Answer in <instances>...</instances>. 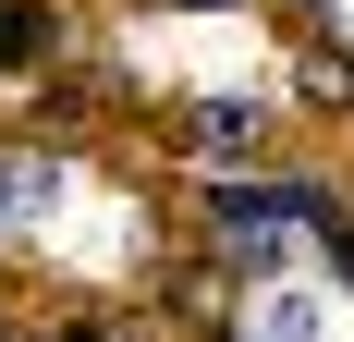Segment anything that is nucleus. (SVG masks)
I'll return each instance as SVG.
<instances>
[{
	"label": "nucleus",
	"mask_w": 354,
	"mask_h": 342,
	"mask_svg": "<svg viewBox=\"0 0 354 342\" xmlns=\"http://www.w3.org/2000/svg\"><path fill=\"white\" fill-rule=\"evenodd\" d=\"M183 147L220 159V171H257V159H269V110H257V98H196V110H183Z\"/></svg>",
	"instance_id": "nucleus-1"
},
{
	"label": "nucleus",
	"mask_w": 354,
	"mask_h": 342,
	"mask_svg": "<svg viewBox=\"0 0 354 342\" xmlns=\"http://www.w3.org/2000/svg\"><path fill=\"white\" fill-rule=\"evenodd\" d=\"M49 37H62V12H37V0H0V62H49Z\"/></svg>",
	"instance_id": "nucleus-2"
},
{
	"label": "nucleus",
	"mask_w": 354,
	"mask_h": 342,
	"mask_svg": "<svg viewBox=\"0 0 354 342\" xmlns=\"http://www.w3.org/2000/svg\"><path fill=\"white\" fill-rule=\"evenodd\" d=\"M306 98H318V110H354V62H342V49H306Z\"/></svg>",
	"instance_id": "nucleus-3"
},
{
	"label": "nucleus",
	"mask_w": 354,
	"mask_h": 342,
	"mask_svg": "<svg viewBox=\"0 0 354 342\" xmlns=\"http://www.w3.org/2000/svg\"><path fill=\"white\" fill-rule=\"evenodd\" d=\"M12 196H25V171H12V147H0V233H12Z\"/></svg>",
	"instance_id": "nucleus-4"
}]
</instances>
